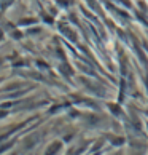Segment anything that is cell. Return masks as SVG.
Masks as SVG:
<instances>
[{"label": "cell", "instance_id": "obj_1", "mask_svg": "<svg viewBox=\"0 0 148 155\" xmlns=\"http://www.w3.org/2000/svg\"><path fill=\"white\" fill-rule=\"evenodd\" d=\"M147 83H148V77H147Z\"/></svg>", "mask_w": 148, "mask_h": 155}]
</instances>
